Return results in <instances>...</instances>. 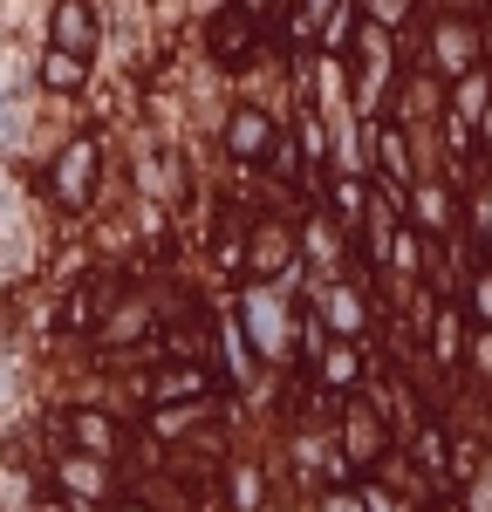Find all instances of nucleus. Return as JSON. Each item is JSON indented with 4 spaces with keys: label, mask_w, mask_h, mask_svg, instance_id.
<instances>
[{
    "label": "nucleus",
    "mask_w": 492,
    "mask_h": 512,
    "mask_svg": "<svg viewBox=\"0 0 492 512\" xmlns=\"http://www.w3.org/2000/svg\"><path fill=\"white\" fill-rule=\"evenodd\" d=\"M458 308H465V321H472V328H492V267H472V274H465Z\"/></svg>",
    "instance_id": "nucleus-21"
},
{
    "label": "nucleus",
    "mask_w": 492,
    "mask_h": 512,
    "mask_svg": "<svg viewBox=\"0 0 492 512\" xmlns=\"http://www.w3.org/2000/svg\"><path fill=\"white\" fill-rule=\"evenodd\" d=\"M404 48H417V69H431L451 89L458 76L492 62V21H479V14H424L417 41H404Z\"/></svg>",
    "instance_id": "nucleus-3"
},
{
    "label": "nucleus",
    "mask_w": 492,
    "mask_h": 512,
    "mask_svg": "<svg viewBox=\"0 0 492 512\" xmlns=\"http://www.w3.org/2000/svg\"><path fill=\"white\" fill-rule=\"evenodd\" d=\"M445 110H451V117H465L472 130H479V123L492 117V62H486V69H472V76H458V82H451V89H445Z\"/></svg>",
    "instance_id": "nucleus-19"
},
{
    "label": "nucleus",
    "mask_w": 492,
    "mask_h": 512,
    "mask_svg": "<svg viewBox=\"0 0 492 512\" xmlns=\"http://www.w3.org/2000/svg\"><path fill=\"white\" fill-rule=\"evenodd\" d=\"M294 267H301V226H294V212H253L246 219V280L281 287Z\"/></svg>",
    "instance_id": "nucleus-10"
},
{
    "label": "nucleus",
    "mask_w": 492,
    "mask_h": 512,
    "mask_svg": "<svg viewBox=\"0 0 492 512\" xmlns=\"http://www.w3.org/2000/svg\"><path fill=\"white\" fill-rule=\"evenodd\" d=\"M363 144H369V171H383V178H397V185H417V178H424L417 130H410V123H397V117L363 123Z\"/></svg>",
    "instance_id": "nucleus-16"
},
{
    "label": "nucleus",
    "mask_w": 492,
    "mask_h": 512,
    "mask_svg": "<svg viewBox=\"0 0 492 512\" xmlns=\"http://www.w3.org/2000/svg\"><path fill=\"white\" fill-rule=\"evenodd\" d=\"M164 321H171V287L164 280H130L110 301V315H103L89 349L110 355V362H151V342L164 335Z\"/></svg>",
    "instance_id": "nucleus-2"
},
{
    "label": "nucleus",
    "mask_w": 492,
    "mask_h": 512,
    "mask_svg": "<svg viewBox=\"0 0 492 512\" xmlns=\"http://www.w3.org/2000/svg\"><path fill=\"white\" fill-rule=\"evenodd\" d=\"M301 512H369V506H363V485H322L315 499H301Z\"/></svg>",
    "instance_id": "nucleus-22"
},
{
    "label": "nucleus",
    "mask_w": 492,
    "mask_h": 512,
    "mask_svg": "<svg viewBox=\"0 0 492 512\" xmlns=\"http://www.w3.org/2000/svg\"><path fill=\"white\" fill-rule=\"evenodd\" d=\"M41 41H48V48H69V55H82V62H96L103 41H110L103 7H96V0H48V28H41Z\"/></svg>",
    "instance_id": "nucleus-15"
},
{
    "label": "nucleus",
    "mask_w": 492,
    "mask_h": 512,
    "mask_svg": "<svg viewBox=\"0 0 492 512\" xmlns=\"http://www.w3.org/2000/svg\"><path fill=\"white\" fill-rule=\"evenodd\" d=\"M226 301H233V315H240V328H246V349L260 355V369H267V376L294 369V308H301V301H294L287 287H260V280L233 287Z\"/></svg>",
    "instance_id": "nucleus-4"
},
{
    "label": "nucleus",
    "mask_w": 492,
    "mask_h": 512,
    "mask_svg": "<svg viewBox=\"0 0 492 512\" xmlns=\"http://www.w3.org/2000/svg\"><path fill=\"white\" fill-rule=\"evenodd\" d=\"M424 512H465V499H458V492H438V499H431Z\"/></svg>",
    "instance_id": "nucleus-25"
},
{
    "label": "nucleus",
    "mask_w": 492,
    "mask_h": 512,
    "mask_svg": "<svg viewBox=\"0 0 492 512\" xmlns=\"http://www.w3.org/2000/svg\"><path fill=\"white\" fill-rule=\"evenodd\" d=\"M103 137L96 130H76V137H62L48 164H41V198L62 212V219H82V212H96V192H103Z\"/></svg>",
    "instance_id": "nucleus-5"
},
{
    "label": "nucleus",
    "mask_w": 492,
    "mask_h": 512,
    "mask_svg": "<svg viewBox=\"0 0 492 512\" xmlns=\"http://www.w3.org/2000/svg\"><path fill=\"white\" fill-rule=\"evenodd\" d=\"M48 492L69 499L76 512H110L123 499V465L82 458V451H55V458H48Z\"/></svg>",
    "instance_id": "nucleus-8"
},
{
    "label": "nucleus",
    "mask_w": 492,
    "mask_h": 512,
    "mask_svg": "<svg viewBox=\"0 0 492 512\" xmlns=\"http://www.w3.org/2000/svg\"><path fill=\"white\" fill-rule=\"evenodd\" d=\"M465 233H472V246L486 253V267H492V171H479L465 185Z\"/></svg>",
    "instance_id": "nucleus-20"
},
{
    "label": "nucleus",
    "mask_w": 492,
    "mask_h": 512,
    "mask_svg": "<svg viewBox=\"0 0 492 512\" xmlns=\"http://www.w3.org/2000/svg\"><path fill=\"white\" fill-rule=\"evenodd\" d=\"M205 55H212V69H253V62L267 55V28L246 21L233 0H219V7L205 14Z\"/></svg>",
    "instance_id": "nucleus-13"
},
{
    "label": "nucleus",
    "mask_w": 492,
    "mask_h": 512,
    "mask_svg": "<svg viewBox=\"0 0 492 512\" xmlns=\"http://www.w3.org/2000/svg\"><path fill=\"white\" fill-rule=\"evenodd\" d=\"M110 512H164V506H158V499H144V492H123Z\"/></svg>",
    "instance_id": "nucleus-24"
},
{
    "label": "nucleus",
    "mask_w": 492,
    "mask_h": 512,
    "mask_svg": "<svg viewBox=\"0 0 492 512\" xmlns=\"http://www.w3.org/2000/svg\"><path fill=\"white\" fill-rule=\"evenodd\" d=\"M287 123L267 110V103H253V96H240L233 110H226V123H219V151H226V164H240V171H260L267 164V151L281 144Z\"/></svg>",
    "instance_id": "nucleus-11"
},
{
    "label": "nucleus",
    "mask_w": 492,
    "mask_h": 512,
    "mask_svg": "<svg viewBox=\"0 0 492 512\" xmlns=\"http://www.w3.org/2000/svg\"><path fill=\"white\" fill-rule=\"evenodd\" d=\"M219 512H274V472H267V458H226V472H219Z\"/></svg>",
    "instance_id": "nucleus-17"
},
{
    "label": "nucleus",
    "mask_w": 492,
    "mask_h": 512,
    "mask_svg": "<svg viewBox=\"0 0 492 512\" xmlns=\"http://www.w3.org/2000/svg\"><path fill=\"white\" fill-rule=\"evenodd\" d=\"M130 280L123 274H82L69 294H55V335H89L96 342V328H103V315H110V301H117Z\"/></svg>",
    "instance_id": "nucleus-14"
},
{
    "label": "nucleus",
    "mask_w": 492,
    "mask_h": 512,
    "mask_svg": "<svg viewBox=\"0 0 492 512\" xmlns=\"http://www.w3.org/2000/svg\"><path fill=\"white\" fill-rule=\"evenodd\" d=\"M404 69H410V62H404V35H390V28L363 21V35H356V48H349V62H342V96H349L356 123H383V117H390Z\"/></svg>",
    "instance_id": "nucleus-1"
},
{
    "label": "nucleus",
    "mask_w": 492,
    "mask_h": 512,
    "mask_svg": "<svg viewBox=\"0 0 492 512\" xmlns=\"http://www.w3.org/2000/svg\"><path fill=\"white\" fill-rule=\"evenodd\" d=\"M308 301L322 308V321H328V335H335V342H363V349H369V335L383 328V308L369 301V274L315 280V287H308Z\"/></svg>",
    "instance_id": "nucleus-9"
},
{
    "label": "nucleus",
    "mask_w": 492,
    "mask_h": 512,
    "mask_svg": "<svg viewBox=\"0 0 492 512\" xmlns=\"http://www.w3.org/2000/svg\"><path fill=\"white\" fill-rule=\"evenodd\" d=\"M458 499H465V512H492V451H486V465L458 485Z\"/></svg>",
    "instance_id": "nucleus-23"
},
{
    "label": "nucleus",
    "mask_w": 492,
    "mask_h": 512,
    "mask_svg": "<svg viewBox=\"0 0 492 512\" xmlns=\"http://www.w3.org/2000/svg\"><path fill=\"white\" fill-rule=\"evenodd\" d=\"M328 431H335V444H342V458H349V472L369 478L404 437H397V424L383 417V403H369V396H349V403H335V417H328Z\"/></svg>",
    "instance_id": "nucleus-6"
},
{
    "label": "nucleus",
    "mask_w": 492,
    "mask_h": 512,
    "mask_svg": "<svg viewBox=\"0 0 492 512\" xmlns=\"http://www.w3.org/2000/svg\"><path fill=\"white\" fill-rule=\"evenodd\" d=\"M89 76H96V62H82V55H69V48H48V41H41V55H35V89L41 96L76 103L82 89H89Z\"/></svg>",
    "instance_id": "nucleus-18"
},
{
    "label": "nucleus",
    "mask_w": 492,
    "mask_h": 512,
    "mask_svg": "<svg viewBox=\"0 0 492 512\" xmlns=\"http://www.w3.org/2000/svg\"><path fill=\"white\" fill-rule=\"evenodd\" d=\"M410 226L431 239V246L458 239V233H465V185H458V178H445V171L417 178V185H410Z\"/></svg>",
    "instance_id": "nucleus-12"
},
{
    "label": "nucleus",
    "mask_w": 492,
    "mask_h": 512,
    "mask_svg": "<svg viewBox=\"0 0 492 512\" xmlns=\"http://www.w3.org/2000/svg\"><path fill=\"white\" fill-rule=\"evenodd\" d=\"M55 437H62V451H82V458H110L123 465L130 451H137V424L110 410V403H69L62 417H55Z\"/></svg>",
    "instance_id": "nucleus-7"
},
{
    "label": "nucleus",
    "mask_w": 492,
    "mask_h": 512,
    "mask_svg": "<svg viewBox=\"0 0 492 512\" xmlns=\"http://www.w3.org/2000/svg\"><path fill=\"white\" fill-rule=\"evenodd\" d=\"M479 151H486V171H492V117L479 123Z\"/></svg>",
    "instance_id": "nucleus-26"
}]
</instances>
